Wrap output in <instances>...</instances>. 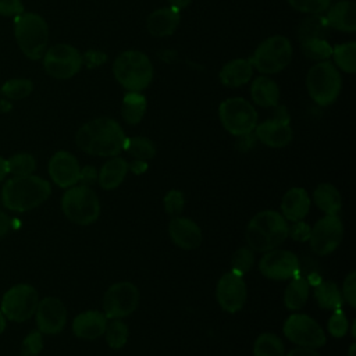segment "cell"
Listing matches in <instances>:
<instances>
[{"instance_id":"6da1fadb","label":"cell","mask_w":356,"mask_h":356,"mask_svg":"<svg viewBox=\"0 0 356 356\" xmlns=\"http://www.w3.org/2000/svg\"><path fill=\"white\" fill-rule=\"evenodd\" d=\"M125 134L121 125L108 117H99L83 124L76 135V146L92 156H117L125 145Z\"/></svg>"},{"instance_id":"2e32d148","label":"cell","mask_w":356,"mask_h":356,"mask_svg":"<svg viewBox=\"0 0 356 356\" xmlns=\"http://www.w3.org/2000/svg\"><path fill=\"white\" fill-rule=\"evenodd\" d=\"M216 298L222 310L239 312L246 302V284L242 275L232 271L224 274L217 282Z\"/></svg>"},{"instance_id":"7bdbcfd3","label":"cell","mask_w":356,"mask_h":356,"mask_svg":"<svg viewBox=\"0 0 356 356\" xmlns=\"http://www.w3.org/2000/svg\"><path fill=\"white\" fill-rule=\"evenodd\" d=\"M163 203H164V210L167 214H170L171 217H177L182 213L184 210V204H185V199H184V195L181 191H177V189H172L170 192L165 193L164 199H163Z\"/></svg>"},{"instance_id":"9a60e30c","label":"cell","mask_w":356,"mask_h":356,"mask_svg":"<svg viewBox=\"0 0 356 356\" xmlns=\"http://www.w3.org/2000/svg\"><path fill=\"white\" fill-rule=\"evenodd\" d=\"M299 268V259L289 250L273 249L264 252V256L260 259L259 270L260 273L277 281H284L293 278Z\"/></svg>"},{"instance_id":"52a82bcc","label":"cell","mask_w":356,"mask_h":356,"mask_svg":"<svg viewBox=\"0 0 356 356\" xmlns=\"http://www.w3.org/2000/svg\"><path fill=\"white\" fill-rule=\"evenodd\" d=\"M61 209L70 221L79 225H89L100 214V200L96 192L88 185H74L63 195Z\"/></svg>"},{"instance_id":"ee69618b","label":"cell","mask_w":356,"mask_h":356,"mask_svg":"<svg viewBox=\"0 0 356 356\" xmlns=\"http://www.w3.org/2000/svg\"><path fill=\"white\" fill-rule=\"evenodd\" d=\"M327 327H328L330 334L335 338H342L343 335H346V332H348V320H346L345 313L341 309L334 310L332 316L328 320Z\"/></svg>"},{"instance_id":"277c9868","label":"cell","mask_w":356,"mask_h":356,"mask_svg":"<svg viewBox=\"0 0 356 356\" xmlns=\"http://www.w3.org/2000/svg\"><path fill=\"white\" fill-rule=\"evenodd\" d=\"M14 36L19 50L29 60H40L49 44V26L36 13L24 11L14 17Z\"/></svg>"},{"instance_id":"f6af8a7d","label":"cell","mask_w":356,"mask_h":356,"mask_svg":"<svg viewBox=\"0 0 356 356\" xmlns=\"http://www.w3.org/2000/svg\"><path fill=\"white\" fill-rule=\"evenodd\" d=\"M341 293H342V298L345 299V302L350 307L356 306V273L355 271H350L348 274V277L345 278Z\"/></svg>"},{"instance_id":"6f0895ef","label":"cell","mask_w":356,"mask_h":356,"mask_svg":"<svg viewBox=\"0 0 356 356\" xmlns=\"http://www.w3.org/2000/svg\"><path fill=\"white\" fill-rule=\"evenodd\" d=\"M355 353H356V345H355V343H352V345H350V348H349V353H348V356H355Z\"/></svg>"},{"instance_id":"7402d4cb","label":"cell","mask_w":356,"mask_h":356,"mask_svg":"<svg viewBox=\"0 0 356 356\" xmlns=\"http://www.w3.org/2000/svg\"><path fill=\"white\" fill-rule=\"evenodd\" d=\"M325 19L330 28L342 32L356 31V3L353 0H339L327 10Z\"/></svg>"},{"instance_id":"9c48e42d","label":"cell","mask_w":356,"mask_h":356,"mask_svg":"<svg viewBox=\"0 0 356 356\" xmlns=\"http://www.w3.org/2000/svg\"><path fill=\"white\" fill-rule=\"evenodd\" d=\"M218 117L225 131L234 136L250 134L257 125V111L243 97L224 100L218 107Z\"/></svg>"},{"instance_id":"1f68e13d","label":"cell","mask_w":356,"mask_h":356,"mask_svg":"<svg viewBox=\"0 0 356 356\" xmlns=\"http://www.w3.org/2000/svg\"><path fill=\"white\" fill-rule=\"evenodd\" d=\"M309 298V281L295 275L285 289L284 303L289 310H299L305 306Z\"/></svg>"},{"instance_id":"5b68a950","label":"cell","mask_w":356,"mask_h":356,"mask_svg":"<svg viewBox=\"0 0 356 356\" xmlns=\"http://www.w3.org/2000/svg\"><path fill=\"white\" fill-rule=\"evenodd\" d=\"M113 74L117 82L128 92H142L153 79V65L145 53L127 50L114 60Z\"/></svg>"},{"instance_id":"836d02e7","label":"cell","mask_w":356,"mask_h":356,"mask_svg":"<svg viewBox=\"0 0 356 356\" xmlns=\"http://www.w3.org/2000/svg\"><path fill=\"white\" fill-rule=\"evenodd\" d=\"M253 356H285V346L275 334L264 332L254 342Z\"/></svg>"},{"instance_id":"8992f818","label":"cell","mask_w":356,"mask_h":356,"mask_svg":"<svg viewBox=\"0 0 356 356\" xmlns=\"http://www.w3.org/2000/svg\"><path fill=\"white\" fill-rule=\"evenodd\" d=\"M309 96L318 106L332 104L341 92L342 78L334 63L325 60L316 63L306 75Z\"/></svg>"},{"instance_id":"5bb4252c","label":"cell","mask_w":356,"mask_h":356,"mask_svg":"<svg viewBox=\"0 0 356 356\" xmlns=\"http://www.w3.org/2000/svg\"><path fill=\"white\" fill-rule=\"evenodd\" d=\"M342 236L343 227L339 217L325 216L320 218L310 231V248L316 254H330L339 246Z\"/></svg>"},{"instance_id":"7c38bea8","label":"cell","mask_w":356,"mask_h":356,"mask_svg":"<svg viewBox=\"0 0 356 356\" xmlns=\"http://www.w3.org/2000/svg\"><path fill=\"white\" fill-rule=\"evenodd\" d=\"M102 305L106 317H127L135 312L139 305V291L132 282H115L106 291Z\"/></svg>"},{"instance_id":"d590c367","label":"cell","mask_w":356,"mask_h":356,"mask_svg":"<svg viewBox=\"0 0 356 356\" xmlns=\"http://www.w3.org/2000/svg\"><path fill=\"white\" fill-rule=\"evenodd\" d=\"M124 149L138 160H150L156 154V146L154 143L143 136H134V138H127Z\"/></svg>"},{"instance_id":"e575fe53","label":"cell","mask_w":356,"mask_h":356,"mask_svg":"<svg viewBox=\"0 0 356 356\" xmlns=\"http://www.w3.org/2000/svg\"><path fill=\"white\" fill-rule=\"evenodd\" d=\"M32 90L33 83L28 78H11L6 81L0 88V93L10 100H22L28 97Z\"/></svg>"},{"instance_id":"cb8c5ba5","label":"cell","mask_w":356,"mask_h":356,"mask_svg":"<svg viewBox=\"0 0 356 356\" xmlns=\"http://www.w3.org/2000/svg\"><path fill=\"white\" fill-rule=\"evenodd\" d=\"M310 209V197L303 188L289 189L281 200V211L285 220L300 221Z\"/></svg>"},{"instance_id":"7a4b0ae2","label":"cell","mask_w":356,"mask_h":356,"mask_svg":"<svg viewBox=\"0 0 356 356\" xmlns=\"http://www.w3.org/2000/svg\"><path fill=\"white\" fill-rule=\"evenodd\" d=\"M50 193L49 181L38 175L13 177L3 185L1 202L8 210L24 213L40 206L49 199Z\"/></svg>"},{"instance_id":"603a6c76","label":"cell","mask_w":356,"mask_h":356,"mask_svg":"<svg viewBox=\"0 0 356 356\" xmlns=\"http://www.w3.org/2000/svg\"><path fill=\"white\" fill-rule=\"evenodd\" d=\"M179 10L172 7H161L150 13L146 19V29L152 36L163 38L170 36L175 32L177 26L179 25Z\"/></svg>"},{"instance_id":"4fadbf2b","label":"cell","mask_w":356,"mask_h":356,"mask_svg":"<svg viewBox=\"0 0 356 356\" xmlns=\"http://www.w3.org/2000/svg\"><path fill=\"white\" fill-rule=\"evenodd\" d=\"M285 337L302 346L317 349L325 343V334L320 324L307 314H292L284 323Z\"/></svg>"},{"instance_id":"8d00e7d4","label":"cell","mask_w":356,"mask_h":356,"mask_svg":"<svg viewBox=\"0 0 356 356\" xmlns=\"http://www.w3.org/2000/svg\"><path fill=\"white\" fill-rule=\"evenodd\" d=\"M7 161V171L14 177L31 175L36 170V160L31 153H17L13 154Z\"/></svg>"},{"instance_id":"bcb514c9","label":"cell","mask_w":356,"mask_h":356,"mask_svg":"<svg viewBox=\"0 0 356 356\" xmlns=\"http://www.w3.org/2000/svg\"><path fill=\"white\" fill-rule=\"evenodd\" d=\"M310 231H312V228L309 227V224L303 222L302 220L293 221V225H291L288 229V236H291L293 241L305 242V241H309Z\"/></svg>"},{"instance_id":"ab89813d","label":"cell","mask_w":356,"mask_h":356,"mask_svg":"<svg viewBox=\"0 0 356 356\" xmlns=\"http://www.w3.org/2000/svg\"><path fill=\"white\" fill-rule=\"evenodd\" d=\"M254 263V254H253V250L246 246V248H239L234 256H232V261H231V266H232V273H236L239 275H243L246 274L252 266Z\"/></svg>"},{"instance_id":"ba28073f","label":"cell","mask_w":356,"mask_h":356,"mask_svg":"<svg viewBox=\"0 0 356 356\" xmlns=\"http://www.w3.org/2000/svg\"><path fill=\"white\" fill-rule=\"evenodd\" d=\"M292 58V44L288 38L274 35L264 39L249 58L253 68L259 72L270 75L282 71Z\"/></svg>"},{"instance_id":"8fae6325","label":"cell","mask_w":356,"mask_h":356,"mask_svg":"<svg viewBox=\"0 0 356 356\" xmlns=\"http://www.w3.org/2000/svg\"><path fill=\"white\" fill-rule=\"evenodd\" d=\"M44 71L56 79H70L83 65V58L79 50L67 43H58L47 47L43 57Z\"/></svg>"},{"instance_id":"11a10c76","label":"cell","mask_w":356,"mask_h":356,"mask_svg":"<svg viewBox=\"0 0 356 356\" xmlns=\"http://www.w3.org/2000/svg\"><path fill=\"white\" fill-rule=\"evenodd\" d=\"M7 174H8V171H7V161H6V159H3L0 156V182L4 181Z\"/></svg>"},{"instance_id":"e0dca14e","label":"cell","mask_w":356,"mask_h":356,"mask_svg":"<svg viewBox=\"0 0 356 356\" xmlns=\"http://www.w3.org/2000/svg\"><path fill=\"white\" fill-rule=\"evenodd\" d=\"M36 325L42 334L54 335L63 331L67 323V309L56 296H46L39 300L35 310Z\"/></svg>"},{"instance_id":"f1b7e54d","label":"cell","mask_w":356,"mask_h":356,"mask_svg":"<svg viewBox=\"0 0 356 356\" xmlns=\"http://www.w3.org/2000/svg\"><path fill=\"white\" fill-rule=\"evenodd\" d=\"M146 106V97L140 92H128L122 99V120L129 125H136L143 118Z\"/></svg>"},{"instance_id":"4316f807","label":"cell","mask_w":356,"mask_h":356,"mask_svg":"<svg viewBox=\"0 0 356 356\" xmlns=\"http://www.w3.org/2000/svg\"><path fill=\"white\" fill-rule=\"evenodd\" d=\"M250 95L253 102L260 107H275L278 106L280 88L278 83L267 75H260L252 82Z\"/></svg>"},{"instance_id":"816d5d0a","label":"cell","mask_w":356,"mask_h":356,"mask_svg":"<svg viewBox=\"0 0 356 356\" xmlns=\"http://www.w3.org/2000/svg\"><path fill=\"white\" fill-rule=\"evenodd\" d=\"M10 228H11L10 217L4 211H0V239L7 235Z\"/></svg>"},{"instance_id":"f5cc1de1","label":"cell","mask_w":356,"mask_h":356,"mask_svg":"<svg viewBox=\"0 0 356 356\" xmlns=\"http://www.w3.org/2000/svg\"><path fill=\"white\" fill-rule=\"evenodd\" d=\"M286 356H321V355L317 353L312 348H302V346H299V348L292 349Z\"/></svg>"},{"instance_id":"4dcf8cb0","label":"cell","mask_w":356,"mask_h":356,"mask_svg":"<svg viewBox=\"0 0 356 356\" xmlns=\"http://www.w3.org/2000/svg\"><path fill=\"white\" fill-rule=\"evenodd\" d=\"M314 299L317 305L327 310H338L342 307L343 298L339 288L331 281H321L314 288Z\"/></svg>"},{"instance_id":"c3c4849f","label":"cell","mask_w":356,"mask_h":356,"mask_svg":"<svg viewBox=\"0 0 356 356\" xmlns=\"http://www.w3.org/2000/svg\"><path fill=\"white\" fill-rule=\"evenodd\" d=\"M82 58H83V63H86L88 67L93 68V67H97L100 64H104L106 60H107V56L103 51L90 50L85 56H82Z\"/></svg>"},{"instance_id":"681fc988","label":"cell","mask_w":356,"mask_h":356,"mask_svg":"<svg viewBox=\"0 0 356 356\" xmlns=\"http://www.w3.org/2000/svg\"><path fill=\"white\" fill-rule=\"evenodd\" d=\"M96 178H97V171H96V168H95V167H92V165H86V167L81 168V172H79V181L82 182V185L93 184Z\"/></svg>"},{"instance_id":"f907efd6","label":"cell","mask_w":356,"mask_h":356,"mask_svg":"<svg viewBox=\"0 0 356 356\" xmlns=\"http://www.w3.org/2000/svg\"><path fill=\"white\" fill-rule=\"evenodd\" d=\"M128 170H131L136 175H140V174H143L147 170V164H146L145 160L135 159L131 164H128Z\"/></svg>"},{"instance_id":"83f0119b","label":"cell","mask_w":356,"mask_h":356,"mask_svg":"<svg viewBox=\"0 0 356 356\" xmlns=\"http://www.w3.org/2000/svg\"><path fill=\"white\" fill-rule=\"evenodd\" d=\"M314 204L325 213V216H337L342 206V199L338 189L331 184H320L313 192Z\"/></svg>"},{"instance_id":"b9f144b4","label":"cell","mask_w":356,"mask_h":356,"mask_svg":"<svg viewBox=\"0 0 356 356\" xmlns=\"http://www.w3.org/2000/svg\"><path fill=\"white\" fill-rule=\"evenodd\" d=\"M43 349V337L39 330L31 331L21 343V356H39Z\"/></svg>"},{"instance_id":"d6a6232c","label":"cell","mask_w":356,"mask_h":356,"mask_svg":"<svg viewBox=\"0 0 356 356\" xmlns=\"http://www.w3.org/2000/svg\"><path fill=\"white\" fill-rule=\"evenodd\" d=\"M334 65L348 74L355 72L356 70V43L355 42H346L337 44L332 47Z\"/></svg>"},{"instance_id":"d6986e66","label":"cell","mask_w":356,"mask_h":356,"mask_svg":"<svg viewBox=\"0 0 356 356\" xmlns=\"http://www.w3.org/2000/svg\"><path fill=\"white\" fill-rule=\"evenodd\" d=\"M171 241L181 249L192 250L202 243V231L199 225L186 217H174L168 224Z\"/></svg>"},{"instance_id":"d4e9b609","label":"cell","mask_w":356,"mask_h":356,"mask_svg":"<svg viewBox=\"0 0 356 356\" xmlns=\"http://www.w3.org/2000/svg\"><path fill=\"white\" fill-rule=\"evenodd\" d=\"M253 75V65L249 58H235L224 64L218 78L220 82L229 88H238L250 81Z\"/></svg>"},{"instance_id":"74e56055","label":"cell","mask_w":356,"mask_h":356,"mask_svg":"<svg viewBox=\"0 0 356 356\" xmlns=\"http://www.w3.org/2000/svg\"><path fill=\"white\" fill-rule=\"evenodd\" d=\"M302 53L314 61H325L332 54V46L327 42V39H309L300 42Z\"/></svg>"},{"instance_id":"f546056e","label":"cell","mask_w":356,"mask_h":356,"mask_svg":"<svg viewBox=\"0 0 356 356\" xmlns=\"http://www.w3.org/2000/svg\"><path fill=\"white\" fill-rule=\"evenodd\" d=\"M330 31V25L324 15L321 14H310L305 18L298 29L299 42H305L309 39H327Z\"/></svg>"},{"instance_id":"db71d44e","label":"cell","mask_w":356,"mask_h":356,"mask_svg":"<svg viewBox=\"0 0 356 356\" xmlns=\"http://www.w3.org/2000/svg\"><path fill=\"white\" fill-rule=\"evenodd\" d=\"M192 0H168L170 3V7L172 8H177V10H182L185 7H188L191 4Z\"/></svg>"},{"instance_id":"3957f363","label":"cell","mask_w":356,"mask_h":356,"mask_svg":"<svg viewBox=\"0 0 356 356\" xmlns=\"http://www.w3.org/2000/svg\"><path fill=\"white\" fill-rule=\"evenodd\" d=\"M288 222L282 214L274 210H263L249 221L245 239L252 250L264 253L281 245L288 238Z\"/></svg>"},{"instance_id":"44dd1931","label":"cell","mask_w":356,"mask_h":356,"mask_svg":"<svg viewBox=\"0 0 356 356\" xmlns=\"http://www.w3.org/2000/svg\"><path fill=\"white\" fill-rule=\"evenodd\" d=\"M107 317L97 310H88L78 314L72 321V332L75 337L86 341H93L104 334Z\"/></svg>"},{"instance_id":"30bf717a","label":"cell","mask_w":356,"mask_h":356,"mask_svg":"<svg viewBox=\"0 0 356 356\" xmlns=\"http://www.w3.org/2000/svg\"><path fill=\"white\" fill-rule=\"evenodd\" d=\"M38 303L39 295L32 285L17 284L3 295L0 310L7 320L22 323L35 314Z\"/></svg>"},{"instance_id":"ffe728a7","label":"cell","mask_w":356,"mask_h":356,"mask_svg":"<svg viewBox=\"0 0 356 356\" xmlns=\"http://www.w3.org/2000/svg\"><path fill=\"white\" fill-rule=\"evenodd\" d=\"M254 132L256 138L270 147H284L291 143L293 136L289 122L280 121L274 117L271 120L257 124Z\"/></svg>"},{"instance_id":"7dc6e473","label":"cell","mask_w":356,"mask_h":356,"mask_svg":"<svg viewBox=\"0 0 356 356\" xmlns=\"http://www.w3.org/2000/svg\"><path fill=\"white\" fill-rule=\"evenodd\" d=\"M24 4L21 0H0V15L1 17H17L22 14Z\"/></svg>"},{"instance_id":"f35d334b","label":"cell","mask_w":356,"mask_h":356,"mask_svg":"<svg viewBox=\"0 0 356 356\" xmlns=\"http://www.w3.org/2000/svg\"><path fill=\"white\" fill-rule=\"evenodd\" d=\"M106 341L111 349H121L128 341V327L121 320H113L106 327Z\"/></svg>"},{"instance_id":"60d3db41","label":"cell","mask_w":356,"mask_h":356,"mask_svg":"<svg viewBox=\"0 0 356 356\" xmlns=\"http://www.w3.org/2000/svg\"><path fill=\"white\" fill-rule=\"evenodd\" d=\"M288 4L305 14H323L328 10L332 0H286Z\"/></svg>"},{"instance_id":"ac0fdd59","label":"cell","mask_w":356,"mask_h":356,"mask_svg":"<svg viewBox=\"0 0 356 356\" xmlns=\"http://www.w3.org/2000/svg\"><path fill=\"white\" fill-rule=\"evenodd\" d=\"M79 163L70 152L58 150L49 161V175L60 188H71L79 182Z\"/></svg>"},{"instance_id":"484cf974","label":"cell","mask_w":356,"mask_h":356,"mask_svg":"<svg viewBox=\"0 0 356 356\" xmlns=\"http://www.w3.org/2000/svg\"><path fill=\"white\" fill-rule=\"evenodd\" d=\"M128 172V163L122 157L113 156L110 160H107L97 174L99 184L103 189L111 191L122 184Z\"/></svg>"},{"instance_id":"9f6ffc18","label":"cell","mask_w":356,"mask_h":356,"mask_svg":"<svg viewBox=\"0 0 356 356\" xmlns=\"http://www.w3.org/2000/svg\"><path fill=\"white\" fill-rule=\"evenodd\" d=\"M6 327H7V318L4 317V314H3L1 310H0V334L4 332Z\"/></svg>"}]
</instances>
